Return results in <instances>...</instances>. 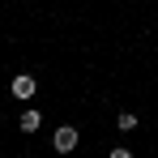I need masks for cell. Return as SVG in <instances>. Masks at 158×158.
Segmentation results:
<instances>
[{
	"instance_id": "cell-5",
	"label": "cell",
	"mask_w": 158,
	"mask_h": 158,
	"mask_svg": "<svg viewBox=\"0 0 158 158\" xmlns=\"http://www.w3.org/2000/svg\"><path fill=\"white\" fill-rule=\"evenodd\" d=\"M111 158H132V154H128V150H111Z\"/></svg>"
},
{
	"instance_id": "cell-2",
	"label": "cell",
	"mask_w": 158,
	"mask_h": 158,
	"mask_svg": "<svg viewBox=\"0 0 158 158\" xmlns=\"http://www.w3.org/2000/svg\"><path fill=\"white\" fill-rule=\"evenodd\" d=\"M13 94H17V98H34V77H30V73H17V77H13Z\"/></svg>"
},
{
	"instance_id": "cell-4",
	"label": "cell",
	"mask_w": 158,
	"mask_h": 158,
	"mask_svg": "<svg viewBox=\"0 0 158 158\" xmlns=\"http://www.w3.org/2000/svg\"><path fill=\"white\" fill-rule=\"evenodd\" d=\"M120 128H124V132L137 128V115H132V111H120Z\"/></svg>"
},
{
	"instance_id": "cell-3",
	"label": "cell",
	"mask_w": 158,
	"mask_h": 158,
	"mask_svg": "<svg viewBox=\"0 0 158 158\" xmlns=\"http://www.w3.org/2000/svg\"><path fill=\"white\" fill-rule=\"evenodd\" d=\"M43 128V115L39 111H22V132H39Z\"/></svg>"
},
{
	"instance_id": "cell-1",
	"label": "cell",
	"mask_w": 158,
	"mask_h": 158,
	"mask_svg": "<svg viewBox=\"0 0 158 158\" xmlns=\"http://www.w3.org/2000/svg\"><path fill=\"white\" fill-rule=\"evenodd\" d=\"M77 141H81V132L73 128V124H64V128H56V137H52V145L60 150V154H69V150H77Z\"/></svg>"
}]
</instances>
